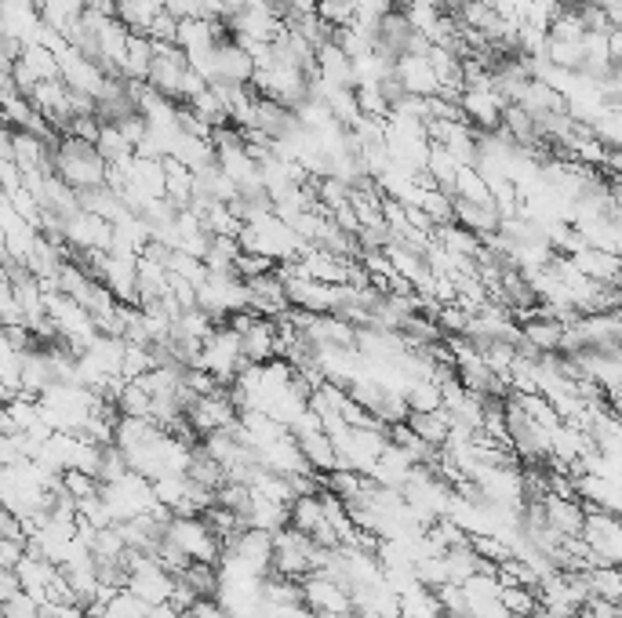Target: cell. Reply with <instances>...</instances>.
<instances>
[{"mask_svg": "<svg viewBox=\"0 0 622 618\" xmlns=\"http://www.w3.org/2000/svg\"><path fill=\"white\" fill-rule=\"evenodd\" d=\"M153 59H157V44L142 33H131L128 44V62H124V77L128 80H150Z\"/></svg>", "mask_w": 622, "mask_h": 618, "instance_id": "cell-15", "label": "cell"}, {"mask_svg": "<svg viewBox=\"0 0 622 618\" xmlns=\"http://www.w3.org/2000/svg\"><path fill=\"white\" fill-rule=\"evenodd\" d=\"M226 549H233L237 557L248 564L259 579H266L273 571V557H277V546H273V535L270 531H262V528H244L237 539L230 542Z\"/></svg>", "mask_w": 622, "mask_h": 618, "instance_id": "cell-8", "label": "cell"}, {"mask_svg": "<svg viewBox=\"0 0 622 618\" xmlns=\"http://www.w3.org/2000/svg\"><path fill=\"white\" fill-rule=\"evenodd\" d=\"M62 491L73 495L77 502L95 499V495H102V480L91 477V473H81V469H66V473H62Z\"/></svg>", "mask_w": 622, "mask_h": 618, "instance_id": "cell-19", "label": "cell"}, {"mask_svg": "<svg viewBox=\"0 0 622 618\" xmlns=\"http://www.w3.org/2000/svg\"><path fill=\"white\" fill-rule=\"evenodd\" d=\"M317 80H321V84H332V88H357L353 59L335 44V40H328V44L317 48Z\"/></svg>", "mask_w": 622, "mask_h": 618, "instance_id": "cell-11", "label": "cell"}, {"mask_svg": "<svg viewBox=\"0 0 622 618\" xmlns=\"http://www.w3.org/2000/svg\"><path fill=\"white\" fill-rule=\"evenodd\" d=\"M302 600L321 615H350L353 611V589L342 586L332 575H324V571L302 579Z\"/></svg>", "mask_w": 622, "mask_h": 618, "instance_id": "cell-5", "label": "cell"}, {"mask_svg": "<svg viewBox=\"0 0 622 618\" xmlns=\"http://www.w3.org/2000/svg\"><path fill=\"white\" fill-rule=\"evenodd\" d=\"M408 426L419 433L430 448L444 451L448 448V440H452V429H455V419L448 415V411H422V415H408Z\"/></svg>", "mask_w": 622, "mask_h": 618, "instance_id": "cell-14", "label": "cell"}, {"mask_svg": "<svg viewBox=\"0 0 622 618\" xmlns=\"http://www.w3.org/2000/svg\"><path fill=\"white\" fill-rule=\"evenodd\" d=\"M542 506H546V517H550V528H557L561 535H582L586 531V513H582L579 499H561V495H542Z\"/></svg>", "mask_w": 622, "mask_h": 618, "instance_id": "cell-13", "label": "cell"}, {"mask_svg": "<svg viewBox=\"0 0 622 618\" xmlns=\"http://www.w3.org/2000/svg\"><path fill=\"white\" fill-rule=\"evenodd\" d=\"M4 618H44V604L22 589L11 600H4Z\"/></svg>", "mask_w": 622, "mask_h": 618, "instance_id": "cell-20", "label": "cell"}, {"mask_svg": "<svg viewBox=\"0 0 622 618\" xmlns=\"http://www.w3.org/2000/svg\"><path fill=\"white\" fill-rule=\"evenodd\" d=\"M255 55H251L244 44L237 40H226L219 44L215 51V66H211V77L208 80H233V84H251L255 80Z\"/></svg>", "mask_w": 622, "mask_h": 618, "instance_id": "cell-9", "label": "cell"}, {"mask_svg": "<svg viewBox=\"0 0 622 618\" xmlns=\"http://www.w3.org/2000/svg\"><path fill=\"white\" fill-rule=\"evenodd\" d=\"M168 539L190 560H197V564H215L219 568L222 553H226L222 539L211 531V524L204 517H171Z\"/></svg>", "mask_w": 622, "mask_h": 618, "instance_id": "cell-4", "label": "cell"}, {"mask_svg": "<svg viewBox=\"0 0 622 618\" xmlns=\"http://www.w3.org/2000/svg\"><path fill=\"white\" fill-rule=\"evenodd\" d=\"M197 368H204L208 375H215L222 386H233V382H237V375L248 368L241 331L230 328V324H219V328H215L208 339H204V349H201Z\"/></svg>", "mask_w": 622, "mask_h": 618, "instance_id": "cell-2", "label": "cell"}, {"mask_svg": "<svg viewBox=\"0 0 622 618\" xmlns=\"http://www.w3.org/2000/svg\"><path fill=\"white\" fill-rule=\"evenodd\" d=\"M408 408H412V415H422V411H441L444 408V389L437 386L433 379H419L408 386Z\"/></svg>", "mask_w": 622, "mask_h": 618, "instance_id": "cell-17", "label": "cell"}, {"mask_svg": "<svg viewBox=\"0 0 622 618\" xmlns=\"http://www.w3.org/2000/svg\"><path fill=\"white\" fill-rule=\"evenodd\" d=\"M102 499H106L117 524L142 517V513H153V509L161 506L157 491H153V480L139 477V473H128V477L113 480V484H102Z\"/></svg>", "mask_w": 622, "mask_h": 618, "instance_id": "cell-3", "label": "cell"}, {"mask_svg": "<svg viewBox=\"0 0 622 618\" xmlns=\"http://www.w3.org/2000/svg\"><path fill=\"white\" fill-rule=\"evenodd\" d=\"M455 197L473 200V204H495V193L488 186V179L477 168H466V164L459 168V179H455Z\"/></svg>", "mask_w": 622, "mask_h": 618, "instance_id": "cell-16", "label": "cell"}, {"mask_svg": "<svg viewBox=\"0 0 622 618\" xmlns=\"http://www.w3.org/2000/svg\"><path fill=\"white\" fill-rule=\"evenodd\" d=\"M248 306L262 317L281 320L291 313V299H288V284L281 280V273H266V277L248 280Z\"/></svg>", "mask_w": 622, "mask_h": 618, "instance_id": "cell-7", "label": "cell"}, {"mask_svg": "<svg viewBox=\"0 0 622 618\" xmlns=\"http://www.w3.org/2000/svg\"><path fill=\"white\" fill-rule=\"evenodd\" d=\"M317 15L332 30H346V26L357 22V0H317Z\"/></svg>", "mask_w": 622, "mask_h": 618, "instance_id": "cell-18", "label": "cell"}, {"mask_svg": "<svg viewBox=\"0 0 622 618\" xmlns=\"http://www.w3.org/2000/svg\"><path fill=\"white\" fill-rule=\"evenodd\" d=\"M462 117L470 120L473 128L481 131V135H492V131H502V113L510 102L502 99L495 88H466L462 91Z\"/></svg>", "mask_w": 622, "mask_h": 618, "instance_id": "cell-6", "label": "cell"}, {"mask_svg": "<svg viewBox=\"0 0 622 618\" xmlns=\"http://www.w3.org/2000/svg\"><path fill=\"white\" fill-rule=\"evenodd\" d=\"M397 73H401L408 95H419V99H437L444 88L437 70H433L430 55H404V59L397 62Z\"/></svg>", "mask_w": 622, "mask_h": 618, "instance_id": "cell-10", "label": "cell"}, {"mask_svg": "<svg viewBox=\"0 0 622 618\" xmlns=\"http://www.w3.org/2000/svg\"><path fill=\"white\" fill-rule=\"evenodd\" d=\"M455 222L466 226L470 233H477L481 240H488L502 230V211L495 204H473V200L455 197Z\"/></svg>", "mask_w": 622, "mask_h": 618, "instance_id": "cell-12", "label": "cell"}, {"mask_svg": "<svg viewBox=\"0 0 622 618\" xmlns=\"http://www.w3.org/2000/svg\"><path fill=\"white\" fill-rule=\"evenodd\" d=\"M55 175L70 182L73 190H95V186L110 182V164L95 142L59 135L55 139Z\"/></svg>", "mask_w": 622, "mask_h": 618, "instance_id": "cell-1", "label": "cell"}]
</instances>
